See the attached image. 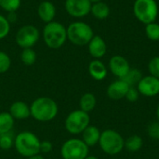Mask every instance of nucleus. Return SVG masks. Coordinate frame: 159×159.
<instances>
[{"instance_id": "nucleus-1", "label": "nucleus", "mask_w": 159, "mask_h": 159, "mask_svg": "<svg viewBox=\"0 0 159 159\" xmlns=\"http://www.w3.org/2000/svg\"><path fill=\"white\" fill-rule=\"evenodd\" d=\"M31 116L37 121L48 122L54 119L58 114V105L54 100L48 97L35 99L30 106Z\"/></svg>"}, {"instance_id": "nucleus-2", "label": "nucleus", "mask_w": 159, "mask_h": 159, "mask_svg": "<svg viewBox=\"0 0 159 159\" xmlns=\"http://www.w3.org/2000/svg\"><path fill=\"white\" fill-rule=\"evenodd\" d=\"M43 39L49 48L58 49L67 40V28L63 24L54 20L46 23L43 29Z\"/></svg>"}, {"instance_id": "nucleus-3", "label": "nucleus", "mask_w": 159, "mask_h": 159, "mask_svg": "<svg viewBox=\"0 0 159 159\" xmlns=\"http://www.w3.org/2000/svg\"><path fill=\"white\" fill-rule=\"evenodd\" d=\"M14 145L17 152L24 157H30L40 153V141L35 134L30 131L19 133L15 137Z\"/></svg>"}, {"instance_id": "nucleus-4", "label": "nucleus", "mask_w": 159, "mask_h": 159, "mask_svg": "<svg viewBox=\"0 0 159 159\" xmlns=\"http://www.w3.org/2000/svg\"><path fill=\"white\" fill-rule=\"evenodd\" d=\"M99 144L103 153L109 156L120 154L125 148V140L115 129H105L101 133Z\"/></svg>"}, {"instance_id": "nucleus-5", "label": "nucleus", "mask_w": 159, "mask_h": 159, "mask_svg": "<svg viewBox=\"0 0 159 159\" xmlns=\"http://www.w3.org/2000/svg\"><path fill=\"white\" fill-rule=\"evenodd\" d=\"M93 29L84 21H75L67 27V39L75 46H86L94 36Z\"/></svg>"}, {"instance_id": "nucleus-6", "label": "nucleus", "mask_w": 159, "mask_h": 159, "mask_svg": "<svg viewBox=\"0 0 159 159\" xmlns=\"http://www.w3.org/2000/svg\"><path fill=\"white\" fill-rule=\"evenodd\" d=\"M158 12V5L156 0H135L133 4L134 16L143 24L156 21Z\"/></svg>"}, {"instance_id": "nucleus-7", "label": "nucleus", "mask_w": 159, "mask_h": 159, "mask_svg": "<svg viewBox=\"0 0 159 159\" xmlns=\"http://www.w3.org/2000/svg\"><path fill=\"white\" fill-rule=\"evenodd\" d=\"M90 122V117L89 113L82 110H75L71 112L65 119V129L66 130L74 135L81 134L89 126Z\"/></svg>"}, {"instance_id": "nucleus-8", "label": "nucleus", "mask_w": 159, "mask_h": 159, "mask_svg": "<svg viewBox=\"0 0 159 159\" xmlns=\"http://www.w3.org/2000/svg\"><path fill=\"white\" fill-rule=\"evenodd\" d=\"M89 146L80 139H70L61 146L63 159H85L89 156Z\"/></svg>"}, {"instance_id": "nucleus-9", "label": "nucleus", "mask_w": 159, "mask_h": 159, "mask_svg": "<svg viewBox=\"0 0 159 159\" xmlns=\"http://www.w3.org/2000/svg\"><path fill=\"white\" fill-rule=\"evenodd\" d=\"M40 34L38 29L31 24H27L24 26H21L15 36V40L17 45L23 48H33L37 41L39 40Z\"/></svg>"}, {"instance_id": "nucleus-10", "label": "nucleus", "mask_w": 159, "mask_h": 159, "mask_svg": "<svg viewBox=\"0 0 159 159\" xmlns=\"http://www.w3.org/2000/svg\"><path fill=\"white\" fill-rule=\"evenodd\" d=\"M92 3L89 0H65L66 12L74 18H83L90 13Z\"/></svg>"}, {"instance_id": "nucleus-11", "label": "nucleus", "mask_w": 159, "mask_h": 159, "mask_svg": "<svg viewBox=\"0 0 159 159\" xmlns=\"http://www.w3.org/2000/svg\"><path fill=\"white\" fill-rule=\"evenodd\" d=\"M140 95L145 97H156L159 94V78L151 75L143 76L137 85Z\"/></svg>"}, {"instance_id": "nucleus-12", "label": "nucleus", "mask_w": 159, "mask_h": 159, "mask_svg": "<svg viewBox=\"0 0 159 159\" xmlns=\"http://www.w3.org/2000/svg\"><path fill=\"white\" fill-rule=\"evenodd\" d=\"M130 68L129 61L121 55H115L109 61V70L118 79L124 78Z\"/></svg>"}, {"instance_id": "nucleus-13", "label": "nucleus", "mask_w": 159, "mask_h": 159, "mask_svg": "<svg viewBox=\"0 0 159 159\" xmlns=\"http://www.w3.org/2000/svg\"><path fill=\"white\" fill-rule=\"evenodd\" d=\"M130 87L123 80L117 79L112 82L107 88V96L113 101H120L126 97V94Z\"/></svg>"}, {"instance_id": "nucleus-14", "label": "nucleus", "mask_w": 159, "mask_h": 159, "mask_svg": "<svg viewBox=\"0 0 159 159\" xmlns=\"http://www.w3.org/2000/svg\"><path fill=\"white\" fill-rule=\"evenodd\" d=\"M88 48L90 56L96 60L102 58L107 51V45L104 39L100 35H94L88 44Z\"/></svg>"}, {"instance_id": "nucleus-15", "label": "nucleus", "mask_w": 159, "mask_h": 159, "mask_svg": "<svg viewBox=\"0 0 159 159\" xmlns=\"http://www.w3.org/2000/svg\"><path fill=\"white\" fill-rule=\"evenodd\" d=\"M37 15L42 21L48 23L54 20L56 16V7L50 1H43L37 7Z\"/></svg>"}, {"instance_id": "nucleus-16", "label": "nucleus", "mask_w": 159, "mask_h": 159, "mask_svg": "<svg viewBox=\"0 0 159 159\" xmlns=\"http://www.w3.org/2000/svg\"><path fill=\"white\" fill-rule=\"evenodd\" d=\"M89 73L93 79L97 81H102L107 76L108 70L102 61L95 59L91 61L89 64Z\"/></svg>"}, {"instance_id": "nucleus-17", "label": "nucleus", "mask_w": 159, "mask_h": 159, "mask_svg": "<svg viewBox=\"0 0 159 159\" xmlns=\"http://www.w3.org/2000/svg\"><path fill=\"white\" fill-rule=\"evenodd\" d=\"M9 114L14 119H26L31 116L30 107L23 102H15L11 104Z\"/></svg>"}, {"instance_id": "nucleus-18", "label": "nucleus", "mask_w": 159, "mask_h": 159, "mask_svg": "<svg viewBox=\"0 0 159 159\" xmlns=\"http://www.w3.org/2000/svg\"><path fill=\"white\" fill-rule=\"evenodd\" d=\"M101 131L95 126H89L83 132H82V141L89 146L92 147L99 143L101 138Z\"/></svg>"}, {"instance_id": "nucleus-19", "label": "nucleus", "mask_w": 159, "mask_h": 159, "mask_svg": "<svg viewBox=\"0 0 159 159\" xmlns=\"http://www.w3.org/2000/svg\"><path fill=\"white\" fill-rule=\"evenodd\" d=\"M90 13L94 18L98 20H104L110 15V7L106 3L100 1L91 5Z\"/></svg>"}, {"instance_id": "nucleus-20", "label": "nucleus", "mask_w": 159, "mask_h": 159, "mask_svg": "<svg viewBox=\"0 0 159 159\" xmlns=\"http://www.w3.org/2000/svg\"><path fill=\"white\" fill-rule=\"evenodd\" d=\"M96 104H97V100L95 95L92 93H85L79 101L80 110L86 113L91 112L96 107Z\"/></svg>"}, {"instance_id": "nucleus-21", "label": "nucleus", "mask_w": 159, "mask_h": 159, "mask_svg": "<svg viewBox=\"0 0 159 159\" xmlns=\"http://www.w3.org/2000/svg\"><path fill=\"white\" fill-rule=\"evenodd\" d=\"M13 127H14L13 116L7 112L0 113V134L12 131Z\"/></svg>"}, {"instance_id": "nucleus-22", "label": "nucleus", "mask_w": 159, "mask_h": 159, "mask_svg": "<svg viewBox=\"0 0 159 159\" xmlns=\"http://www.w3.org/2000/svg\"><path fill=\"white\" fill-rule=\"evenodd\" d=\"M143 145V140L139 135H132L125 141V148L130 153H135L140 151Z\"/></svg>"}, {"instance_id": "nucleus-23", "label": "nucleus", "mask_w": 159, "mask_h": 159, "mask_svg": "<svg viewBox=\"0 0 159 159\" xmlns=\"http://www.w3.org/2000/svg\"><path fill=\"white\" fill-rule=\"evenodd\" d=\"M142 77H143V75H142V72L140 70L134 69V68H130V70L129 71V73L122 79L129 87H135V86L138 85V83L140 82V80L142 79Z\"/></svg>"}, {"instance_id": "nucleus-24", "label": "nucleus", "mask_w": 159, "mask_h": 159, "mask_svg": "<svg viewBox=\"0 0 159 159\" xmlns=\"http://www.w3.org/2000/svg\"><path fill=\"white\" fill-rule=\"evenodd\" d=\"M36 58H37L36 52L33 49V48H23L20 53V60L23 62V64L27 66H31L34 64V62L36 61Z\"/></svg>"}, {"instance_id": "nucleus-25", "label": "nucleus", "mask_w": 159, "mask_h": 159, "mask_svg": "<svg viewBox=\"0 0 159 159\" xmlns=\"http://www.w3.org/2000/svg\"><path fill=\"white\" fill-rule=\"evenodd\" d=\"M145 34L152 41H159V23L154 21L145 24Z\"/></svg>"}, {"instance_id": "nucleus-26", "label": "nucleus", "mask_w": 159, "mask_h": 159, "mask_svg": "<svg viewBox=\"0 0 159 159\" xmlns=\"http://www.w3.org/2000/svg\"><path fill=\"white\" fill-rule=\"evenodd\" d=\"M15 137L12 131L0 134V148L3 150H8L14 145Z\"/></svg>"}, {"instance_id": "nucleus-27", "label": "nucleus", "mask_w": 159, "mask_h": 159, "mask_svg": "<svg viewBox=\"0 0 159 159\" xmlns=\"http://www.w3.org/2000/svg\"><path fill=\"white\" fill-rule=\"evenodd\" d=\"M21 4V0H0V7L5 11L16 12Z\"/></svg>"}, {"instance_id": "nucleus-28", "label": "nucleus", "mask_w": 159, "mask_h": 159, "mask_svg": "<svg viewBox=\"0 0 159 159\" xmlns=\"http://www.w3.org/2000/svg\"><path fill=\"white\" fill-rule=\"evenodd\" d=\"M11 65V60L9 56L4 52L0 51V74H4L7 72Z\"/></svg>"}, {"instance_id": "nucleus-29", "label": "nucleus", "mask_w": 159, "mask_h": 159, "mask_svg": "<svg viewBox=\"0 0 159 159\" xmlns=\"http://www.w3.org/2000/svg\"><path fill=\"white\" fill-rule=\"evenodd\" d=\"M10 32V23L7 19L0 15V40L6 38Z\"/></svg>"}, {"instance_id": "nucleus-30", "label": "nucleus", "mask_w": 159, "mask_h": 159, "mask_svg": "<svg viewBox=\"0 0 159 159\" xmlns=\"http://www.w3.org/2000/svg\"><path fill=\"white\" fill-rule=\"evenodd\" d=\"M148 71L151 75L159 78V56L153 57L148 63Z\"/></svg>"}, {"instance_id": "nucleus-31", "label": "nucleus", "mask_w": 159, "mask_h": 159, "mask_svg": "<svg viewBox=\"0 0 159 159\" xmlns=\"http://www.w3.org/2000/svg\"><path fill=\"white\" fill-rule=\"evenodd\" d=\"M139 97H140V93L137 89V88L135 87H130L126 94V99L130 102H135L139 100Z\"/></svg>"}, {"instance_id": "nucleus-32", "label": "nucleus", "mask_w": 159, "mask_h": 159, "mask_svg": "<svg viewBox=\"0 0 159 159\" xmlns=\"http://www.w3.org/2000/svg\"><path fill=\"white\" fill-rule=\"evenodd\" d=\"M52 148H53V146L50 142H48V141L40 142V153L48 154L52 150Z\"/></svg>"}, {"instance_id": "nucleus-33", "label": "nucleus", "mask_w": 159, "mask_h": 159, "mask_svg": "<svg viewBox=\"0 0 159 159\" xmlns=\"http://www.w3.org/2000/svg\"><path fill=\"white\" fill-rule=\"evenodd\" d=\"M159 129V124L158 123H156V124H152L149 129H148V132H149V135L152 137V138H157V133H158Z\"/></svg>"}, {"instance_id": "nucleus-34", "label": "nucleus", "mask_w": 159, "mask_h": 159, "mask_svg": "<svg viewBox=\"0 0 159 159\" xmlns=\"http://www.w3.org/2000/svg\"><path fill=\"white\" fill-rule=\"evenodd\" d=\"M28 159H44V157H43L41 155L37 154V155H34V156H33V157H28Z\"/></svg>"}, {"instance_id": "nucleus-35", "label": "nucleus", "mask_w": 159, "mask_h": 159, "mask_svg": "<svg viewBox=\"0 0 159 159\" xmlns=\"http://www.w3.org/2000/svg\"><path fill=\"white\" fill-rule=\"evenodd\" d=\"M85 159H98L96 157H93V156H88Z\"/></svg>"}, {"instance_id": "nucleus-36", "label": "nucleus", "mask_w": 159, "mask_h": 159, "mask_svg": "<svg viewBox=\"0 0 159 159\" xmlns=\"http://www.w3.org/2000/svg\"><path fill=\"white\" fill-rule=\"evenodd\" d=\"M157 119H158L159 122V104L158 106H157Z\"/></svg>"}, {"instance_id": "nucleus-37", "label": "nucleus", "mask_w": 159, "mask_h": 159, "mask_svg": "<svg viewBox=\"0 0 159 159\" xmlns=\"http://www.w3.org/2000/svg\"><path fill=\"white\" fill-rule=\"evenodd\" d=\"M92 4L93 3H97V2H100V1H102V0H89Z\"/></svg>"}, {"instance_id": "nucleus-38", "label": "nucleus", "mask_w": 159, "mask_h": 159, "mask_svg": "<svg viewBox=\"0 0 159 159\" xmlns=\"http://www.w3.org/2000/svg\"><path fill=\"white\" fill-rule=\"evenodd\" d=\"M157 139L159 140V129H158V133H157Z\"/></svg>"}]
</instances>
